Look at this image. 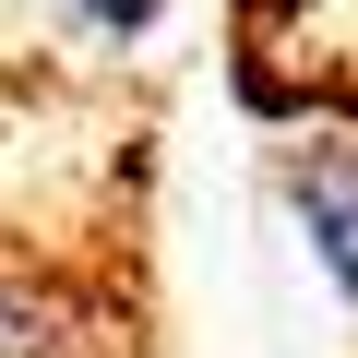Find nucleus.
<instances>
[{
	"label": "nucleus",
	"mask_w": 358,
	"mask_h": 358,
	"mask_svg": "<svg viewBox=\"0 0 358 358\" xmlns=\"http://www.w3.org/2000/svg\"><path fill=\"white\" fill-rule=\"evenodd\" d=\"M72 13H84L96 36H143V24H155V0H72Z\"/></svg>",
	"instance_id": "7ed1b4c3"
},
{
	"label": "nucleus",
	"mask_w": 358,
	"mask_h": 358,
	"mask_svg": "<svg viewBox=\"0 0 358 358\" xmlns=\"http://www.w3.org/2000/svg\"><path fill=\"white\" fill-rule=\"evenodd\" d=\"M287 203L310 215V251H322V275L358 299V143H287Z\"/></svg>",
	"instance_id": "f03ea898"
},
{
	"label": "nucleus",
	"mask_w": 358,
	"mask_h": 358,
	"mask_svg": "<svg viewBox=\"0 0 358 358\" xmlns=\"http://www.w3.org/2000/svg\"><path fill=\"white\" fill-rule=\"evenodd\" d=\"M0 358H131V310L96 263L0 239Z\"/></svg>",
	"instance_id": "f257e3e1"
}]
</instances>
